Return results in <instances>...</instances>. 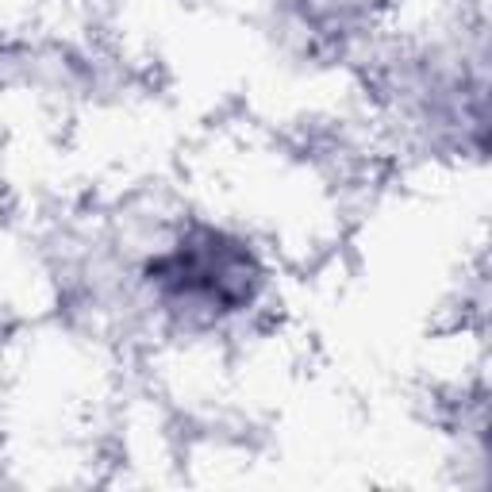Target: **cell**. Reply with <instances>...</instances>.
Returning a JSON list of instances; mask_svg holds the SVG:
<instances>
[{
  "label": "cell",
  "instance_id": "cell-1",
  "mask_svg": "<svg viewBox=\"0 0 492 492\" xmlns=\"http://www.w3.org/2000/svg\"><path fill=\"white\" fill-rule=\"evenodd\" d=\"M246 262H242V258H227L224 254V262H219L216 266V274H227V269H242ZM189 269H196V274H204V266H201V258H193V262H189ZM193 292H208V297H219V300H231L227 297V289H224V281H193V285H189Z\"/></svg>",
  "mask_w": 492,
  "mask_h": 492
}]
</instances>
